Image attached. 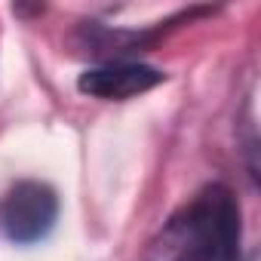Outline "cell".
Listing matches in <instances>:
<instances>
[{
  "instance_id": "obj_1",
  "label": "cell",
  "mask_w": 261,
  "mask_h": 261,
  "mask_svg": "<svg viewBox=\"0 0 261 261\" xmlns=\"http://www.w3.org/2000/svg\"><path fill=\"white\" fill-rule=\"evenodd\" d=\"M240 206L224 185L203 188L151 243L145 261H237Z\"/></svg>"
},
{
  "instance_id": "obj_2",
  "label": "cell",
  "mask_w": 261,
  "mask_h": 261,
  "mask_svg": "<svg viewBox=\"0 0 261 261\" xmlns=\"http://www.w3.org/2000/svg\"><path fill=\"white\" fill-rule=\"evenodd\" d=\"M59 215V200L53 188L40 181H19L4 203V227L16 243L43 240Z\"/></svg>"
},
{
  "instance_id": "obj_3",
  "label": "cell",
  "mask_w": 261,
  "mask_h": 261,
  "mask_svg": "<svg viewBox=\"0 0 261 261\" xmlns=\"http://www.w3.org/2000/svg\"><path fill=\"white\" fill-rule=\"evenodd\" d=\"M163 83V74L157 68H148V65H129V62H120V65H105V68H92L86 74H80L77 86L80 92L92 95V98H108V101H123V98H133V95H142L154 86Z\"/></svg>"
}]
</instances>
